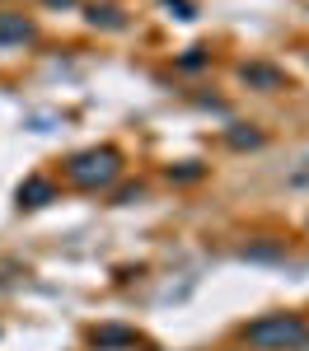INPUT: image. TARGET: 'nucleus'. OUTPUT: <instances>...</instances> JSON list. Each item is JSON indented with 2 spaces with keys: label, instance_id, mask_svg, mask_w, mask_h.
I'll return each instance as SVG.
<instances>
[{
  "label": "nucleus",
  "instance_id": "obj_3",
  "mask_svg": "<svg viewBox=\"0 0 309 351\" xmlns=\"http://www.w3.org/2000/svg\"><path fill=\"white\" fill-rule=\"evenodd\" d=\"M28 38H33V24L24 14H0V43L5 47H24Z\"/></svg>",
  "mask_w": 309,
  "mask_h": 351
},
{
  "label": "nucleus",
  "instance_id": "obj_6",
  "mask_svg": "<svg viewBox=\"0 0 309 351\" xmlns=\"http://www.w3.org/2000/svg\"><path fill=\"white\" fill-rule=\"evenodd\" d=\"M94 342H99V347H132V342H136V332H127V328H99V332H94Z\"/></svg>",
  "mask_w": 309,
  "mask_h": 351
},
{
  "label": "nucleus",
  "instance_id": "obj_8",
  "mask_svg": "<svg viewBox=\"0 0 309 351\" xmlns=\"http://www.w3.org/2000/svg\"><path fill=\"white\" fill-rule=\"evenodd\" d=\"M52 5H71V0H52Z\"/></svg>",
  "mask_w": 309,
  "mask_h": 351
},
{
  "label": "nucleus",
  "instance_id": "obj_7",
  "mask_svg": "<svg viewBox=\"0 0 309 351\" xmlns=\"http://www.w3.org/2000/svg\"><path fill=\"white\" fill-rule=\"evenodd\" d=\"M89 19H94V24H108V28H122V19H117V14H112V10H94V14H89Z\"/></svg>",
  "mask_w": 309,
  "mask_h": 351
},
{
  "label": "nucleus",
  "instance_id": "obj_4",
  "mask_svg": "<svg viewBox=\"0 0 309 351\" xmlns=\"http://www.w3.org/2000/svg\"><path fill=\"white\" fill-rule=\"evenodd\" d=\"M244 80L258 84V89H281V71H277V66H262V61H253V66H244Z\"/></svg>",
  "mask_w": 309,
  "mask_h": 351
},
{
  "label": "nucleus",
  "instance_id": "obj_2",
  "mask_svg": "<svg viewBox=\"0 0 309 351\" xmlns=\"http://www.w3.org/2000/svg\"><path fill=\"white\" fill-rule=\"evenodd\" d=\"M122 173V155L117 150H80L75 160H71V183H80V188H108L112 178Z\"/></svg>",
  "mask_w": 309,
  "mask_h": 351
},
{
  "label": "nucleus",
  "instance_id": "obj_5",
  "mask_svg": "<svg viewBox=\"0 0 309 351\" xmlns=\"http://www.w3.org/2000/svg\"><path fill=\"white\" fill-rule=\"evenodd\" d=\"M47 197H52V183H47V178H28L24 188H19V202H24V206H42Z\"/></svg>",
  "mask_w": 309,
  "mask_h": 351
},
{
  "label": "nucleus",
  "instance_id": "obj_1",
  "mask_svg": "<svg viewBox=\"0 0 309 351\" xmlns=\"http://www.w3.org/2000/svg\"><path fill=\"white\" fill-rule=\"evenodd\" d=\"M244 342L258 351H300L309 347V324L295 314H267V319L244 328Z\"/></svg>",
  "mask_w": 309,
  "mask_h": 351
}]
</instances>
